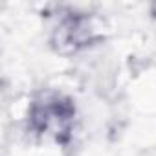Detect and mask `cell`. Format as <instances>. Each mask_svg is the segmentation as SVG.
<instances>
[{
    "label": "cell",
    "instance_id": "6da1fadb",
    "mask_svg": "<svg viewBox=\"0 0 156 156\" xmlns=\"http://www.w3.org/2000/svg\"><path fill=\"white\" fill-rule=\"evenodd\" d=\"M70 116H72L70 107L64 103H59V99H55V101H46L44 105H37L33 119L41 121L42 129H48L53 123L55 130H62V121L68 123Z\"/></svg>",
    "mask_w": 156,
    "mask_h": 156
}]
</instances>
